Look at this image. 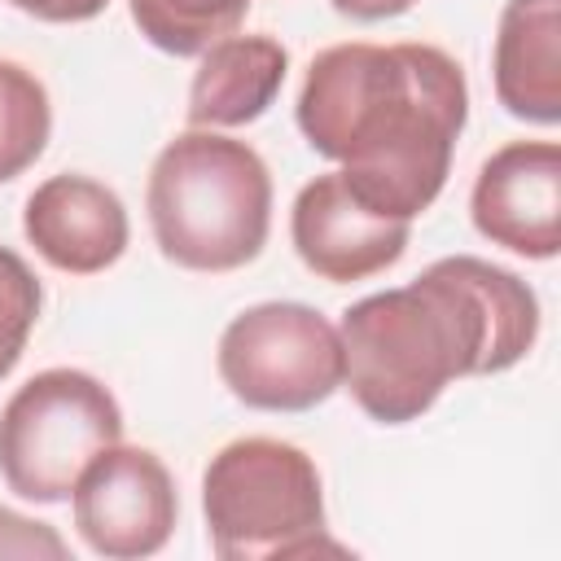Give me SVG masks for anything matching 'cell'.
Listing matches in <instances>:
<instances>
[{"instance_id":"6da1fadb","label":"cell","mask_w":561,"mask_h":561,"mask_svg":"<svg viewBox=\"0 0 561 561\" xmlns=\"http://www.w3.org/2000/svg\"><path fill=\"white\" fill-rule=\"evenodd\" d=\"M307 145L342 167V180L373 210L425 215L469 123V83L438 44H329L311 57L298 105Z\"/></svg>"},{"instance_id":"7a4b0ae2","label":"cell","mask_w":561,"mask_h":561,"mask_svg":"<svg viewBox=\"0 0 561 561\" xmlns=\"http://www.w3.org/2000/svg\"><path fill=\"white\" fill-rule=\"evenodd\" d=\"M342 386L377 425L421 421L460 377L522 364L539 337L535 289L478 254L434 259L416 280L351 302L337 320Z\"/></svg>"},{"instance_id":"3957f363","label":"cell","mask_w":561,"mask_h":561,"mask_svg":"<svg viewBox=\"0 0 561 561\" xmlns=\"http://www.w3.org/2000/svg\"><path fill=\"white\" fill-rule=\"evenodd\" d=\"M145 210L167 263L210 276L237 272L267 245L272 171L254 145L188 127L158 149Z\"/></svg>"},{"instance_id":"277c9868","label":"cell","mask_w":561,"mask_h":561,"mask_svg":"<svg viewBox=\"0 0 561 561\" xmlns=\"http://www.w3.org/2000/svg\"><path fill=\"white\" fill-rule=\"evenodd\" d=\"M206 539L219 561H289L342 552L324 522L316 460L267 434L224 443L202 473Z\"/></svg>"},{"instance_id":"5b68a950","label":"cell","mask_w":561,"mask_h":561,"mask_svg":"<svg viewBox=\"0 0 561 561\" xmlns=\"http://www.w3.org/2000/svg\"><path fill=\"white\" fill-rule=\"evenodd\" d=\"M123 438L114 390L83 368H44L0 408V478L18 500L66 504L79 473Z\"/></svg>"},{"instance_id":"8992f818","label":"cell","mask_w":561,"mask_h":561,"mask_svg":"<svg viewBox=\"0 0 561 561\" xmlns=\"http://www.w3.org/2000/svg\"><path fill=\"white\" fill-rule=\"evenodd\" d=\"M215 368L254 412H311L342 390V337L307 302H254L224 324Z\"/></svg>"},{"instance_id":"52a82bcc","label":"cell","mask_w":561,"mask_h":561,"mask_svg":"<svg viewBox=\"0 0 561 561\" xmlns=\"http://www.w3.org/2000/svg\"><path fill=\"white\" fill-rule=\"evenodd\" d=\"M79 539L105 561H140L167 548L180 522L175 478L158 451L114 443L79 473L70 491Z\"/></svg>"},{"instance_id":"ba28073f","label":"cell","mask_w":561,"mask_h":561,"mask_svg":"<svg viewBox=\"0 0 561 561\" xmlns=\"http://www.w3.org/2000/svg\"><path fill=\"white\" fill-rule=\"evenodd\" d=\"M408 237H412V224L373 210L364 197H355L342 171L307 180L289 210L294 254L311 276L329 285L368 280L394 267L408 250Z\"/></svg>"},{"instance_id":"9c48e42d","label":"cell","mask_w":561,"mask_h":561,"mask_svg":"<svg viewBox=\"0 0 561 561\" xmlns=\"http://www.w3.org/2000/svg\"><path fill=\"white\" fill-rule=\"evenodd\" d=\"M469 215L478 237L522 259L561 254V145L508 140L473 180Z\"/></svg>"},{"instance_id":"30bf717a","label":"cell","mask_w":561,"mask_h":561,"mask_svg":"<svg viewBox=\"0 0 561 561\" xmlns=\"http://www.w3.org/2000/svg\"><path fill=\"white\" fill-rule=\"evenodd\" d=\"M22 232L35 254L70 276H96L114 267L131 241L123 197L79 171L48 175L22 206Z\"/></svg>"},{"instance_id":"8fae6325","label":"cell","mask_w":561,"mask_h":561,"mask_svg":"<svg viewBox=\"0 0 561 561\" xmlns=\"http://www.w3.org/2000/svg\"><path fill=\"white\" fill-rule=\"evenodd\" d=\"M495 101L535 127L561 123V0H508L495 26Z\"/></svg>"},{"instance_id":"7c38bea8","label":"cell","mask_w":561,"mask_h":561,"mask_svg":"<svg viewBox=\"0 0 561 561\" xmlns=\"http://www.w3.org/2000/svg\"><path fill=\"white\" fill-rule=\"evenodd\" d=\"M289 75V48L272 35H228L210 44L188 83V127H245L272 110Z\"/></svg>"},{"instance_id":"4fadbf2b","label":"cell","mask_w":561,"mask_h":561,"mask_svg":"<svg viewBox=\"0 0 561 561\" xmlns=\"http://www.w3.org/2000/svg\"><path fill=\"white\" fill-rule=\"evenodd\" d=\"M254 0H127L145 44L171 57H202L210 44L237 35Z\"/></svg>"},{"instance_id":"5bb4252c","label":"cell","mask_w":561,"mask_h":561,"mask_svg":"<svg viewBox=\"0 0 561 561\" xmlns=\"http://www.w3.org/2000/svg\"><path fill=\"white\" fill-rule=\"evenodd\" d=\"M53 101L35 70L0 57V184L18 180L48 149Z\"/></svg>"},{"instance_id":"9a60e30c","label":"cell","mask_w":561,"mask_h":561,"mask_svg":"<svg viewBox=\"0 0 561 561\" xmlns=\"http://www.w3.org/2000/svg\"><path fill=\"white\" fill-rule=\"evenodd\" d=\"M39 307H44L39 276L31 272V263L18 250L0 245V381L18 368V359L35 333Z\"/></svg>"},{"instance_id":"2e32d148","label":"cell","mask_w":561,"mask_h":561,"mask_svg":"<svg viewBox=\"0 0 561 561\" xmlns=\"http://www.w3.org/2000/svg\"><path fill=\"white\" fill-rule=\"evenodd\" d=\"M0 557H35V561L48 557V561H66L70 548H66V539L48 522H35V517L0 504Z\"/></svg>"},{"instance_id":"e0dca14e","label":"cell","mask_w":561,"mask_h":561,"mask_svg":"<svg viewBox=\"0 0 561 561\" xmlns=\"http://www.w3.org/2000/svg\"><path fill=\"white\" fill-rule=\"evenodd\" d=\"M4 4H13L18 13H26L35 22L70 26V22H92L96 13H105L110 0H4Z\"/></svg>"},{"instance_id":"ac0fdd59","label":"cell","mask_w":561,"mask_h":561,"mask_svg":"<svg viewBox=\"0 0 561 561\" xmlns=\"http://www.w3.org/2000/svg\"><path fill=\"white\" fill-rule=\"evenodd\" d=\"M329 4L351 22H386V18L408 13L416 0H329Z\"/></svg>"}]
</instances>
